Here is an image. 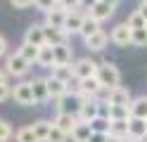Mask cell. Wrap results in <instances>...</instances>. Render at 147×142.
<instances>
[{"label": "cell", "instance_id": "obj_13", "mask_svg": "<svg viewBox=\"0 0 147 142\" xmlns=\"http://www.w3.org/2000/svg\"><path fill=\"white\" fill-rule=\"evenodd\" d=\"M52 52H55V64L57 66H71V59H74V50H71V45H57V47H52Z\"/></svg>", "mask_w": 147, "mask_h": 142}, {"label": "cell", "instance_id": "obj_12", "mask_svg": "<svg viewBox=\"0 0 147 142\" xmlns=\"http://www.w3.org/2000/svg\"><path fill=\"white\" fill-rule=\"evenodd\" d=\"M67 17H69V12L64 7H55L52 12H48L45 14V26H55V28H64V24H67Z\"/></svg>", "mask_w": 147, "mask_h": 142}, {"label": "cell", "instance_id": "obj_6", "mask_svg": "<svg viewBox=\"0 0 147 142\" xmlns=\"http://www.w3.org/2000/svg\"><path fill=\"white\" fill-rule=\"evenodd\" d=\"M102 102H107V104H119V107H131L133 97H131V92H128V88L119 85V88L105 92V100H102Z\"/></svg>", "mask_w": 147, "mask_h": 142}, {"label": "cell", "instance_id": "obj_22", "mask_svg": "<svg viewBox=\"0 0 147 142\" xmlns=\"http://www.w3.org/2000/svg\"><path fill=\"white\" fill-rule=\"evenodd\" d=\"M17 52H19V55H22V57H24V59L29 62V64H38V55H40V47H36V45H29V43H22Z\"/></svg>", "mask_w": 147, "mask_h": 142}, {"label": "cell", "instance_id": "obj_19", "mask_svg": "<svg viewBox=\"0 0 147 142\" xmlns=\"http://www.w3.org/2000/svg\"><path fill=\"white\" fill-rule=\"evenodd\" d=\"M55 123L52 121H45V118H38V121H33L31 123V128L36 133V137H38L40 142H48V135H50V130H52Z\"/></svg>", "mask_w": 147, "mask_h": 142}, {"label": "cell", "instance_id": "obj_29", "mask_svg": "<svg viewBox=\"0 0 147 142\" xmlns=\"http://www.w3.org/2000/svg\"><path fill=\"white\" fill-rule=\"evenodd\" d=\"M17 142H40V140L36 137V133H33L31 126H24V128L17 130Z\"/></svg>", "mask_w": 147, "mask_h": 142}, {"label": "cell", "instance_id": "obj_46", "mask_svg": "<svg viewBox=\"0 0 147 142\" xmlns=\"http://www.w3.org/2000/svg\"><path fill=\"white\" fill-rule=\"evenodd\" d=\"M109 3H119V0H109Z\"/></svg>", "mask_w": 147, "mask_h": 142}, {"label": "cell", "instance_id": "obj_24", "mask_svg": "<svg viewBox=\"0 0 147 142\" xmlns=\"http://www.w3.org/2000/svg\"><path fill=\"white\" fill-rule=\"evenodd\" d=\"M38 66H43V69H52V66H55V52H52L50 45H43V47H40Z\"/></svg>", "mask_w": 147, "mask_h": 142}, {"label": "cell", "instance_id": "obj_31", "mask_svg": "<svg viewBox=\"0 0 147 142\" xmlns=\"http://www.w3.org/2000/svg\"><path fill=\"white\" fill-rule=\"evenodd\" d=\"M133 45L147 47V28H133Z\"/></svg>", "mask_w": 147, "mask_h": 142}, {"label": "cell", "instance_id": "obj_3", "mask_svg": "<svg viewBox=\"0 0 147 142\" xmlns=\"http://www.w3.org/2000/svg\"><path fill=\"white\" fill-rule=\"evenodd\" d=\"M97 62L95 59H90V57H81V59H76L71 64V69H74V76L81 81H86V78H93V76H97Z\"/></svg>", "mask_w": 147, "mask_h": 142}, {"label": "cell", "instance_id": "obj_25", "mask_svg": "<svg viewBox=\"0 0 147 142\" xmlns=\"http://www.w3.org/2000/svg\"><path fill=\"white\" fill-rule=\"evenodd\" d=\"M128 118H131V107L109 104V121H128Z\"/></svg>", "mask_w": 147, "mask_h": 142}, {"label": "cell", "instance_id": "obj_48", "mask_svg": "<svg viewBox=\"0 0 147 142\" xmlns=\"http://www.w3.org/2000/svg\"><path fill=\"white\" fill-rule=\"evenodd\" d=\"M57 5H59V0H57Z\"/></svg>", "mask_w": 147, "mask_h": 142}, {"label": "cell", "instance_id": "obj_35", "mask_svg": "<svg viewBox=\"0 0 147 142\" xmlns=\"http://www.w3.org/2000/svg\"><path fill=\"white\" fill-rule=\"evenodd\" d=\"M59 7H64L67 12H76L83 7V0H59Z\"/></svg>", "mask_w": 147, "mask_h": 142}, {"label": "cell", "instance_id": "obj_11", "mask_svg": "<svg viewBox=\"0 0 147 142\" xmlns=\"http://www.w3.org/2000/svg\"><path fill=\"white\" fill-rule=\"evenodd\" d=\"M114 7H116V3H109V0H100V3H97L93 9H90L88 14L93 17V19H97L100 24H102L105 19H109V17L114 14Z\"/></svg>", "mask_w": 147, "mask_h": 142}, {"label": "cell", "instance_id": "obj_15", "mask_svg": "<svg viewBox=\"0 0 147 142\" xmlns=\"http://www.w3.org/2000/svg\"><path fill=\"white\" fill-rule=\"evenodd\" d=\"M31 88H33L36 104H45L50 100V95H48V81H45V78H33L31 81Z\"/></svg>", "mask_w": 147, "mask_h": 142}, {"label": "cell", "instance_id": "obj_18", "mask_svg": "<svg viewBox=\"0 0 147 142\" xmlns=\"http://www.w3.org/2000/svg\"><path fill=\"white\" fill-rule=\"evenodd\" d=\"M128 135L135 137V140H142V137L147 135V121L131 116V121H128Z\"/></svg>", "mask_w": 147, "mask_h": 142}, {"label": "cell", "instance_id": "obj_34", "mask_svg": "<svg viewBox=\"0 0 147 142\" xmlns=\"http://www.w3.org/2000/svg\"><path fill=\"white\" fill-rule=\"evenodd\" d=\"M33 7L48 14V12H52V9L57 7V0H36V3H33Z\"/></svg>", "mask_w": 147, "mask_h": 142}, {"label": "cell", "instance_id": "obj_47", "mask_svg": "<svg viewBox=\"0 0 147 142\" xmlns=\"http://www.w3.org/2000/svg\"><path fill=\"white\" fill-rule=\"evenodd\" d=\"M142 3H147V0H142Z\"/></svg>", "mask_w": 147, "mask_h": 142}, {"label": "cell", "instance_id": "obj_30", "mask_svg": "<svg viewBox=\"0 0 147 142\" xmlns=\"http://www.w3.org/2000/svg\"><path fill=\"white\" fill-rule=\"evenodd\" d=\"M90 128H93V133H107V135H109L112 121H109V118H105V116H97L93 123H90Z\"/></svg>", "mask_w": 147, "mask_h": 142}, {"label": "cell", "instance_id": "obj_36", "mask_svg": "<svg viewBox=\"0 0 147 142\" xmlns=\"http://www.w3.org/2000/svg\"><path fill=\"white\" fill-rule=\"evenodd\" d=\"M67 133H62L57 126H52V130H50V135H48V142H67Z\"/></svg>", "mask_w": 147, "mask_h": 142}, {"label": "cell", "instance_id": "obj_37", "mask_svg": "<svg viewBox=\"0 0 147 142\" xmlns=\"http://www.w3.org/2000/svg\"><path fill=\"white\" fill-rule=\"evenodd\" d=\"M10 137H12V126L0 118V142H7Z\"/></svg>", "mask_w": 147, "mask_h": 142}, {"label": "cell", "instance_id": "obj_17", "mask_svg": "<svg viewBox=\"0 0 147 142\" xmlns=\"http://www.w3.org/2000/svg\"><path fill=\"white\" fill-rule=\"evenodd\" d=\"M107 43H109V36H107L105 31H97L95 36L86 38V47H88L90 52H100V50H105Z\"/></svg>", "mask_w": 147, "mask_h": 142}, {"label": "cell", "instance_id": "obj_39", "mask_svg": "<svg viewBox=\"0 0 147 142\" xmlns=\"http://www.w3.org/2000/svg\"><path fill=\"white\" fill-rule=\"evenodd\" d=\"M10 3H12L14 9H26V7H31L36 0H10Z\"/></svg>", "mask_w": 147, "mask_h": 142}, {"label": "cell", "instance_id": "obj_23", "mask_svg": "<svg viewBox=\"0 0 147 142\" xmlns=\"http://www.w3.org/2000/svg\"><path fill=\"white\" fill-rule=\"evenodd\" d=\"M81 88H83V92L88 95H93V97H100V92H102V83L97 81V76H93V78H86V81H81Z\"/></svg>", "mask_w": 147, "mask_h": 142}, {"label": "cell", "instance_id": "obj_14", "mask_svg": "<svg viewBox=\"0 0 147 142\" xmlns=\"http://www.w3.org/2000/svg\"><path fill=\"white\" fill-rule=\"evenodd\" d=\"M83 19H86V14L81 12V9H76V12H69L67 24H64V33H67V36L78 33V31H81V26H83Z\"/></svg>", "mask_w": 147, "mask_h": 142}, {"label": "cell", "instance_id": "obj_38", "mask_svg": "<svg viewBox=\"0 0 147 142\" xmlns=\"http://www.w3.org/2000/svg\"><path fill=\"white\" fill-rule=\"evenodd\" d=\"M10 97H12V85L10 83L0 85V102H5V100H10Z\"/></svg>", "mask_w": 147, "mask_h": 142}, {"label": "cell", "instance_id": "obj_32", "mask_svg": "<svg viewBox=\"0 0 147 142\" xmlns=\"http://www.w3.org/2000/svg\"><path fill=\"white\" fill-rule=\"evenodd\" d=\"M126 24L131 26V28H145V26H147L145 17H142L140 12H138V9H135V12H131V17H128V22H126Z\"/></svg>", "mask_w": 147, "mask_h": 142}, {"label": "cell", "instance_id": "obj_21", "mask_svg": "<svg viewBox=\"0 0 147 142\" xmlns=\"http://www.w3.org/2000/svg\"><path fill=\"white\" fill-rule=\"evenodd\" d=\"M97 31H102V28H100V22H97V19H93L90 14H86V19H83V26H81L78 36H83V40H86V38L95 36Z\"/></svg>", "mask_w": 147, "mask_h": 142}, {"label": "cell", "instance_id": "obj_45", "mask_svg": "<svg viewBox=\"0 0 147 142\" xmlns=\"http://www.w3.org/2000/svg\"><path fill=\"white\" fill-rule=\"evenodd\" d=\"M140 142H147V135H145V137H142V140H140Z\"/></svg>", "mask_w": 147, "mask_h": 142}, {"label": "cell", "instance_id": "obj_26", "mask_svg": "<svg viewBox=\"0 0 147 142\" xmlns=\"http://www.w3.org/2000/svg\"><path fill=\"white\" fill-rule=\"evenodd\" d=\"M90 135H93V128H90V123H78L76 130H74V135H71V140H74V142H88Z\"/></svg>", "mask_w": 147, "mask_h": 142}, {"label": "cell", "instance_id": "obj_2", "mask_svg": "<svg viewBox=\"0 0 147 142\" xmlns=\"http://www.w3.org/2000/svg\"><path fill=\"white\" fill-rule=\"evenodd\" d=\"M12 100L22 107H36V97H33V88L31 81H22L12 88Z\"/></svg>", "mask_w": 147, "mask_h": 142}, {"label": "cell", "instance_id": "obj_33", "mask_svg": "<svg viewBox=\"0 0 147 142\" xmlns=\"http://www.w3.org/2000/svg\"><path fill=\"white\" fill-rule=\"evenodd\" d=\"M81 92H83V88H81V78H76V76H74V78L67 83V95H71V97H78Z\"/></svg>", "mask_w": 147, "mask_h": 142}, {"label": "cell", "instance_id": "obj_20", "mask_svg": "<svg viewBox=\"0 0 147 142\" xmlns=\"http://www.w3.org/2000/svg\"><path fill=\"white\" fill-rule=\"evenodd\" d=\"M131 116L147 121V95H140V97H135L131 102Z\"/></svg>", "mask_w": 147, "mask_h": 142}, {"label": "cell", "instance_id": "obj_44", "mask_svg": "<svg viewBox=\"0 0 147 142\" xmlns=\"http://www.w3.org/2000/svg\"><path fill=\"white\" fill-rule=\"evenodd\" d=\"M107 142H123V140H121V137H114V135H109V137H107Z\"/></svg>", "mask_w": 147, "mask_h": 142}, {"label": "cell", "instance_id": "obj_28", "mask_svg": "<svg viewBox=\"0 0 147 142\" xmlns=\"http://www.w3.org/2000/svg\"><path fill=\"white\" fill-rule=\"evenodd\" d=\"M52 76L57 81H62V83H69L74 78V69H71V66H57V64H55L52 66Z\"/></svg>", "mask_w": 147, "mask_h": 142}, {"label": "cell", "instance_id": "obj_5", "mask_svg": "<svg viewBox=\"0 0 147 142\" xmlns=\"http://www.w3.org/2000/svg\"><path fill=\"white\" fill-rule=\"evenodd\" d=\"M29 66H31V64L26 62L19 52L7 55V59H5V71L10 73V76H17V78H19V76H24L26 71H29Z\"/></svg>", "mask_w": 147, "mask_h": 142}, {"label": "cell", "instance_id": "obj_10", "mask_svg": "<svg viewBox=\"0 0 147 142\" xmlns=\"http://www.w3.org/2000/svg\"><path fill=\"white\" fill-rule=\"evenodd\" d=\"M45 26V24H43ZM69 36L64 33V28H55V26H45V45L57 47V45H67Z\"/></svg>", "mask_w": 147, "mask_h": 142}, {"label": "cell", "instance_id": "obj_41", "mask_svg": "<svg viewBox=\"0 0 147 142\" xmlns=\"http://www.w3.org/2000/svg\"><path fill=\"white\" fill-rule=\"evenodd\" d=\"M5 52H7V40H5V36H0V57Z\"/></svg>", "mask_w": 147, "mask_h": 142}, {"label": "cell", "instance_id": "obj_9", "mask_svg": "<svg viewBox=\"0 0 147 142\" xmlns=\"http://www.w3.org/2000/svg\"><path fill=\"white\" fill-rule=\"evenodd\" d=\"M24 43L36 45V47H43L45 45V26L43 24H31L24 33Z\"/></svg>", "mask_w": 147, "mask_h": 142}, {"label": "cell", "instance_id": "obj_43", "mask_svg": "<svg viewBox=\"0 0 147 142\" xmlns=\"http://www.w3.org/2000/svg\"><path fill=\"white\" fill-rule=\"evenodd\" d=\"M7 76H10L7 71H0V85H5V83H7Z\"/></svg>", "mask_w": 147, "mask_h": 142}, {"label": "cell", "instance_id": "obj_27", "mask_svg": "<svg viewBox=\"0 0 147 142\" xmlns=\"http://www.w3.org/2000/svg\"><path fill=\"white\" fill-rule=\"evenodd\" d=\"M128 121H131V118H128ZM128 121H112L109 135H114V137H121V140H126V137H128Z\"/></svg>", "mask_w": 147, "mask_h": 142}, {"label": "cell", "instance_id": "obj_4", "mask_svg": "<svg viewBox=\"0 0 147 142\" xmlns=\"http://www.w3.org/2000/svg\"><path fill=\"white\" fill-rule=\"evenodd\" d=\"M109 40L119 47H126V45H133V28L128 26L126 22L123 24H116L112 28V33H109Z\"/></svg>", "mask_w": 147, "mask_h": 142}, {"label": "cell", "instance_id": "obj_7", "mask_svg": "<svg viewBox=\"0 0 147 142\" xmlns=\"http://www.w3.org/2000/svg\"><path fill=\"white\" fill-rule=\"evenodd\" d=\"M76 116H78L81 123H93V121L100 116V100L78 104V114H76Z\"/></svg>", "mask_w": 147, "mask_h": 142}, {"label": "cell", "instance_id": "obj_42", "mask_svg": "<svg viewBox=\"0 0 147 142\" xmlns=\"http://www.w3.org/2000/svg\"><path fill=\"white\" fill-rule=\"evenodd\" d=\"M138 12H140L145 17V22H147V3H140V7H138Z\"/></svg>", "mask_w": 147, "mask_h": 142}, {"label": "cell", "instance_id": "obj_40", "mask_svg": "<svg viewBox=\"0 0 147 142\" xmlns=\"http://www.w3.org/2000/svg\"><path fill=\"white\" fill-rule=\"evenodd\" d=\"M107 133H93V135H90V140L88 142H107Z\"/></svg>", "mask_w": 147, "mask_h": 142}, {"label": "cell", "instance_id": "obj_49", "mask_svg": "<svg viewBox=\"0 0 147 142\" xmlns=\"http://www.w3.org/2000/svg\"><path fill=\"white\" fill-rule=\"evenodd\" d=\"M145 28H147V26H145Z\"/></svg>", "mask_w": 147, "mask_h": 142}, {"label": "cell", "instance_id": "obj_8", "mask_svg": "<svg viewBox=\"0 0 147 142\" xmlns=\"http://www.w3.org/2000/svg\"><path fill=\"white\" fill-rule=\"evenodd\" d=\"M55 126H57L62 133H67V135L71 137L74 135V130H76V126H78V116H76V114H57V116H55Z\"/></svg>", "mask_w": 147, "mask_h": 142}, {"label": "cell", "instance_id": "obj_16", "mask_svg": "<svg viewBox=\"0 0 147 142\" xmlns=\"http://www.w3.org/2000/svg\"><path fill=\"white\" fill-rule=\"evenodd\" d=\"M48 95H50V100H62L64 95H67V83H62V81H57L55 76H48Z\"/></svg>", "mask_w": 147, "mask_h": 142}, {"label": "cell", "instance_id": "obj_1", "mask_svg": "<svg viewBox=\"0 0 147 142\" xmlns=\"http://www.w3.org/2000/svg\"><path fill=\"white\" fill-rule=\"evenodd\" d=\"M97 81L102 83L105 92H107V90H114V88H119V85H121V71L116 69V64L102 62V64L97 66Z\"/></svg>", "mask_w": 147, "mask_h": 142}]
</instances>
